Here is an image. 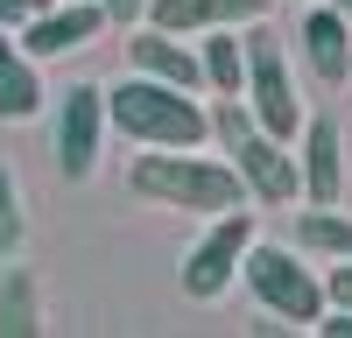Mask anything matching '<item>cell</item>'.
Returning <instances> with one entry per match:
<instances>
[{
	"mask_svg": "<svg viewBox=\"0 0 352 338\" xmlns=\"http://www.w3.org/2000/svg\"><path fill=\"white\" fill-rule=\"evenodd\" d=\"M127 190L162 205V212H197V218H219V212L247 205L240 169L226 155H197V148H141L127 162Z\"/></svg>",
	"mask_w": 352,
	"mask_h": 338,
	"instance_id": "cell-1",
	"label": "cell"
},
{
	"mask_svg": "<svg viewBox=\"0 0 352 338\" xmlns=\"http://www.w3.org/2000/svg\"><path fill=\"white\" fill-rule=\"evenodd\" d=\"M212 141H219V155L240 169L247 205H261V212H289V205L303 197L296 148H289L282 134H268V127H261L247 99H212Z\"/></svg>",
	"mask_w": 352,
	"mask_h": 338,
	"instance_id": "cell-2",
	"label": "cell"
},
{
	"mask_svg": "<svg viewBox=\"0 0 352 338\" xmlns=\"http://www.w3.org/2000/svg\"><path fill=\"white\" fill-rule=\"evenodd\" d=\"M106 120L134 148H204L212 141V106L197 92H184V84H162V78H141V71L106 84Z\"/></svg>",
	"mask_w": 352,
	"mask_h": 338,
	"instance_id": "cell-3",
	"label": "cell"
},
{
	"mask_svg": "<svg viewBox=\"0 0 352 338\" xmlns=\"http://www.w3.org/2000/svg\"><path fill=\"white\" fill-rule=\"evenodd\" d=\"M240 282H247V296L268 310V317L296 324V331H317V317H324V303H331L324 275L310 268V254L303 247H275V240H254L247 247Z\"/></svg>",
	"mask_w": 352,
	"mask_h": 338,
	"instance_id": "cell-4",
	"label": "cell"
},
{
	"mask_svg": "<svg viewBox=\"0 0 352 338\" xmlns=\"http://www.w3.org/2000/svg\"><path fill=\"white\" fill-rule=\"evenodd\" d=\"M240 36H247V106H254V120L282 141H296L303 134V99H296V71H289L282 36L268 28V14L247 21Z\"/></svg>",
	"mask_w": 352,
	"mask_h": 338,
	"instance_id": "cell-5",
	"label": "cell"
},
{
	"mask_svg": "<svg viewBox=\"0 0 352 338\" xmlns=\"http://www.w3.org/2000/svg\"><path fill=\"white\" fill-rule=\"evenodd\" d=\"M261 240V225H254V212L240 205V212H219V218H204V233L190 240V254H184V268H176V282H184V296L190 303H219L232 282H240V268H247V247Z\"/></svg>",
	"mask_w": 352,
	"mask_h": 338,
	"instance_id": "cell-6",
	"label": "cell"
},
{
	"mask_svg": "<svg viewBox=\"0 0 352 338\" xmlns=\"http://www.w3.org/2000/svg\"><path fill=\"white\" fill-rule=\"evenodd\" d=\"M106 84H71L56 92V169L64 183H92L99 148H106Z\"/></svg>",
	"mask_w": 352,
	"mask_h": 338,
	"instance_id": "cell-7",
	"label": "cell"
},
{
	"mask_svg": "<svg viewBox=\"0 0 352 338\" xmlns=\"http://www.w3.org/2000/svg\"><path fill=\"white\" fill-rule=\"evenodd\" d=\"M106 8L99 0H50L43 14H28L14 36H21V49L36 56V64H56V56H71V49H85V43H99L106 36Z\"/></svg>",
	"mask_w": 352,
	"mask_h": 338,
	"instance_id": "cell-8",
	"label": "cell"
},
{
	"mask_svg": "<svg viewBox=\"0 0 352 338\" xmlns=\"http://www.w3.org/2000/svg\"><path fill=\"white\" fill-rule=\"evenodd\" d=\"M296 169H303V205H338L345 197V134L331 113H303Z\"/></svg>",
	"mask_w": 352,
	"mask_h": 338,
	"instance_id": "cell-9",
	"label": "cell"
},
{
	"mask_svg": "<svg viewBox=\"0 0 352 338\" xmlns=\"http://www.w3.org/2000/svg\"><path fill=\"white\" fill-rule=\"evenodd\" d=\"M127 71L162 78V84H184V92H204V56L190 49V36L155 28V21H134V36H127Z\"/></svg>",
	"mask_w": 352,
	"mask_h": 338,
	"instance_id": "cell-10",
	"label": "cell"
},
{
	"mask_svg": "<svg viewBox=\"0 0 352 338\" xmlns=\"http://www.w3.org/2000/svg\"><path fill=\"white\" fill-rule=\"evenodd\" d=\"M296 43H303V64H310L317 84H352V21L331 8V0H303Z\"/></svg>",
	"mask_w": 352,
	"mask_h": 338,
	"instance_id": "cell-11",
	"label": "cell"
},
{
	"mask_svg": "<svg viewBox=\"0 0 352 338\" xmlns=\"http://www.w3.org/2000/svg\"><path fill=\"white\" fill-rule=\"evenodd\" d=\"M268 14V0H148V21L176 36H204V28H247Z\"/></svg>",
	"mask_w": 352,
	"mask_h": 338,
	"instance_id": "cell-12",
	"label": "cell"
},
{
	"mask_svg": "<svg viewBox=\"0 0 352 338\" xmlns=\"http://www.w3.org/2000/svg\"><path fill=\"white\" fill-rule=\"evenodd\" d=\"M43 64L21 49V36L0 21V120H36L43 113Z\"/></svg>",
	"mask_w": 352,
	"mask_h": 338,
	"instance_id": "cell-13",
	"label": "cell"
},
{
	"mask_svg": "<svg viewBox=\"0 0 352 338\" xmlns=\"http://www.w3.org/2000/svg\"><path fill=\"white\" fill-rule=\"evenodd\" d=\"M204 92L212 99H247V36L240 28H204Z\"/></svg>",
	"mask_w": 352,
	"mask_h": 338,
	"instance_id": "cell-14",
	"label": "cell"
},
{
	"mask_svg": "<svg viewBox=\"0 0 352 338\" xmlns=\"http://www.w3.org/2000/svg\"><path fill=\"white\" fill-rule=\"evenodd\" d=\"M289 233H296V247L310 261H352V218L338 205H303Z\"/></svg>",
	"mask_w": 352,
	"mask_h": 338,
	"instance_id": "cell-15",
	"label": "cell"
},
{
	"mask_svg": "<svg viewBox=\"0 0 352 338\" xmlns=\"http://www.w3.org/2000/svg\"><path fill=\"white\" fill-rule=\"evenodd\" d=\"M36 331H43L36 268H8V275H0V338H36Z\"/></svg>",
	"mask_w": 352,
	"mask_h": 338,
	"instance_id": "cell-16",
	"label": "cell"
},
{
	"mask_svg": "<svg viewBox=\"0 0 352 338\" xmlns=\"http://www.w3.org/2000/svg\"><path fill=\"white\" fill-rule=\"evenodd\" d=\"M28 247V212H21V183H14V169H0V254H14Z\"/></svg>",
	"mask_w": 352,
	"mask_h": 338,
	"instance_id": "cell-17",
	"label": "cell"
},
{
	"mask_svg": "<svg viewBox=\"0 0 352 338\" xmlns=\"http://www.w3.org/2000/svg\"><path fill=\"white\" fill-rule=\"evenodd\" d=\"M106 8V21L113 28H134V21H148V0H99Z\"/></svg>",
	"mask_w": 352,
	"mask_h": 338,
	"instance_id": "cell-18",
	"label": "cell"
},
{
	"mask_svg": "<svg viewBox=\"0 0 352 338\" xmlns=\"http://www.w3.org/2000/svg\"><path fill=\"white\" fill-rule=\"evenodd\" d=\"M324 289H331V303H352V261H331L324 268Z\"/></svg>",
	"mask_w": 352,
	"mask_h": 338,
	"instance_id": "cell-19",
	"label": "cell"
},
{
	"mask_svg": "<svg viewBox=\"0 0 352 338\" xmlns=\"http://www.w3.org/2000/svg\"><path fill=\"white\" fill-rule=\"evenodd\" d=\"M50 8V0H0V21H8V28H21L28 14H43Z\"/></svg>",
	"mask_w": 352,
	"mask_h": 338,
	"instance_id": "cell-20",
	"label": "cell"
},
{
	"mask_svg": "<svg viewBox=\"0 0 352 338\" xmlns=\"http://www.w3.org/2000/svg\"><path fill=\"white\" fill-rule=\"evenodd\" d=\"M331 8H338V14H345V21H352V0H331Z\"/></svg>",
	"mask_w": 352,
	"mask_h": 338,
	"instance_id": "cell-21",
	"label": "cell"
}]
</instances>
